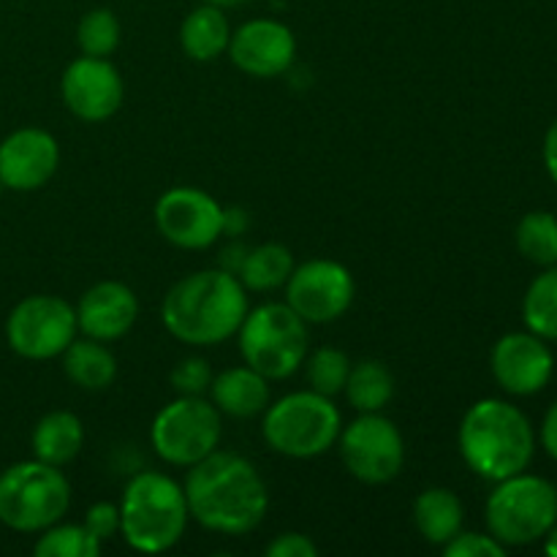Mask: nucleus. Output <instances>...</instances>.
<instances>
[{"mask_svg": "<svg viewBox=\"0 0 557 557\" xmlns=\"http://www.w3.org/2000/svg\"><path fill=\"white\" fill-rule=\"evenodd\" d=\"M190 520L223 536H245L264 522L270 493L248 457L215 449L183 482Z\"/></svg>", "mask_w": 557, "mask_h": 557, "instance_id": "1", "label": "nucleus"}, {"mask_svg": "<svg viewBox=\"0 0 557 557\" xmlns=\"http://www.w3.org/2000/svg\"><path fill=\"white\" fill-rule=\"evenodd\" d=\"M248 310V288L221 267L180 277L163 297L161 321L185 346H221L237 335Z\"/></svg>", "mask_w": 557, "mask_h": 557, "instance_id": "2", "label": "nucleus"}, {"mask_svg": "<svg viewBox=\"0 0 557 557\" xmlns=\"http://www.w3.org/2000/svg\"><path fill=\"white\" fill-rule=\"evenodd\" d=\"M457 446L476 476L504 482L531 466L536 435L531 419L520 408L498 397H484L462 417Z\"/></svg>", "mask_w": 557, "mask_h": 557, "instance_id": "3", "label": "nucleus"}, {"mask_svg": "<svg viewBox=\"0 0 557 557\" xmlns=\"http://www.w3.org/2000/svg\"><path fill=\"white\" fill-rule=\"evenodd\" d=\"M120 533L136 553L158 555L185 536L190 511L183 484L161 471H141L120 498Z\"/></svg>", "mask_w": 557, "mask_h": 557, "instance_id": "4", "label": "nucleus"}, {"mask_svg": "<svg viewBox=\"0 0 557 557\" xmlns=\"http://www.w3.org/2000/svg\"><path fill=\"white\" fill-rule=\"evenodd\" d=\"M343 417L332 397L313 389L292 392L270 403L261 422V435L272 451L292 460H313L337 444Z\"/></svg>", "mask_w": 557, "mask_h": 557, "instance_id": "5", "label": "nucleus"}, {"mask_svg": "<svg viewBox=\"0 0 557 557\" xmlns=\"http://www.w3.org/2000/svg\"><path fill=\"white\" fill-rule=\"evenodd\" d=\"M71 506V484L58 466L22 460L0 473V522L16 533H41Z\"/></svg>", "mask_w": 557, "mask_h": 557, "instance_id": "6", "label": "nucleus"}, {"mask_svg": "<svg viewBox=\"0 0 557 557\" xmlns=\"http://www.w3.org/2000/svg\"><path fill=\"white\" fill-rule=\"evenodd\" d=\"M484 520L490 536L506 549L542 542L557 522L555 484L525 471L495 482L484 506Z\"/></svg>", "mask_w": 557, "mask_h": 557, "instance_id": "7", "label": "nucleus"}, {"mask_svg": "<svg viewBox=\"0 0 557 557\" xmlns=\"http://www.w3.org/2000/svg\"><path fill=\"white\" fill-rule=\"evenodd\" d=\"M237 335L245 364L267 381L292 379L308 357V324L286 302L248 310Z\"/></svg>", "mask_w": 557, "mask_h": 557, "instance_id": "8", "label": "nucleus"}, {"mask_svg": "<svg viewBox=\"0 0 557 557\" xmlns=\"http://www.w3.org/2000/svg\"><path fill=\"white\" fill-rule=\"evenodd\" d=\"M221 433V411L212 406V400L180 395L156 413L150 441L163 462L190 468L218 449Z\"/></svg>", "mask_w": 557, "mask_h": 557, "instance_id": "9", "label": "nucleus"}, {"mask_svg": "<svg viewBox=\"0 0 557 557\" xmlns=\"http://www.w3.org/2000/svg\"><path fill=\"white\" fill-rule=\"evenodd\" d=\"M76 335H79V326H76L74 305L54 294L25 297L14 305L5 319L9 348L16 357L30 359V362L58 359Z\"/></svg>", "mask_w": 557, "mask_h": 557, "instance_id": "10", "label": "nucleus"}, {"mask_svg": "<svg viewBox=\"0 0 557 557\" xmlns=\"http://www.w3.org/2000/svg\"><path fill=\"white\" fill-rule=\"evenodd\" d=\"M341 460L346 471L362 484H389L406 466V441L397 424L384 413H359L341 430Z\"/></svg>", "mask_w": 557, "mask_h": 557, "instance_id": "11", "label": "nucleus"}, {"mask_svg": "<svg viewBox=\"0 0 557 557\" xmlns=\"http://www.w3.org/2000/svg\"><path fill=\"white\" fill-rule=\"evenodd\" d=\"M357 294L348 267L332 259H310L294 267L286 281V305L305 324H332L348 313Z\"/></svg>", "mask_w": 557, "mask_h": 557, "instance_id": "12", "label": "nucleus"}, {"mask_svg": "<svg viewBox=\"0 0 557 557\" xmlns=\"http://www.w3.org/2000/svg\"><path fill=\"white\" fill-rule=\"evenodd\" d=\"M156 226L177 248L205 250L223 234V207L207 190L180 185L156 201Z\"/></svg>", "mask_w": 557, "mask_h": 557, "instance_id": "13", "label": "nucleus"}, {"mask_svg": "<svg viewBox=\"0 0 557 557\" xmlns=\"http://www.w3.org/2000/svg\"><path fill=\"white\" fill-rule=\"evenodd\" d=\"M60 96L69 112L82 123H103L123 107L125 82L107 58L82 54L65 65Z\"/></svg>", "mask_w": 557, "mask_h": 557, "instance_id": "14", "label": "nucleus"}, {"mask_svg": "<svg viewBox=\"0 0 557 557\" xmlns=\"http://www.w3.org/2000/svg\"><path fill=\"white\" fill-rule=\"evenodd\" d=\"M490 368L500 389L515 397H528L549 384L555 357L544 337L533 332H509L493 346Z\"/></svg>", "mask_w": 557, "mask_h": 557, "instance_id": "15", "label": "nucleus"}, {"mask_svg": "<svg viewBox=\"0 0 557 557\" xmlns=\"http://www.w3.org/2000/svg\"><path fill=\"white\" fill-rule=\"evenodd\" d=\"M226 52L243 74L272 79L292 69L297 58V38L292 27L277 20H250L232 30Z\"/></svg>", "mask_w": 557, "mask_h": 557, "instance_id": "16", "label": "nucleus"}, {"mask_svg": "<svg viewBox=\"0 0 557 557\" xmlns=\"http://www.w3.org/2000/svg\"><path fill=\"white\" fill-rule=\"evenodd\" d=\"M60 166V145L49 131L20 128L0 141V185L16 194L44 188Z\"/></svg>", "mask_w": 557, "mask_h": 557, "instance_id": "17", "label": "nucleus"}, {"mask_svg": "<svg viewBox=\"0 0 557 557\" xmlns=\"http://www.w3.org/2000/svg\"><path fill=\"white\" fill-rule=\"evenodd\" d=\"M76 326L85 337L114 343L131 332L139 319V299L125 283L101 281L76 302Z\"/></svg>", "mask_w": 557, "mask_h": 557, "instance_id": "18", "label": "nucleus"}, {"mask_svg": "<svg viewBox=\"0 0 557 557\" xmlns=\"http://www.w3.org/2000/svg\"><path fill=\"white\" fill-rule=\"evenodd\" d=\"M210 395L212 406L234 419L261 417L272 403L270 381L261 373H256L253 368H248V364L228 368L223 373L212 375Z\"/></svg>", "mask_w": 557, "mask_h": 557, "instance_id": "19", "label": "nucleus"}, {"mask_svg": "<svg viewBox=\"0 0 557 557\" xmlns=\"http://www.w3.org/2000/svg\"><path fill=\"white\" fill-rule=\"evenodd\" d=\"M82 444H85V428H82V419L71 411L44 413L30 435L33 457L58 468L76 460Z\"/></svg>", "mask_w": 557, "mask_h": 557, "instance_id": "20", "label": "nucleus"}, {"mask_svg": "<svg viewBox=\"0 0 557 557\" xmlns=\"http://www.w3.org/2000/svg\"><path fill=\"white\" fill-rule=\"evenodd\" d=\"M232 41V25L226 11L212 3H201L180 25V47L196 63L221 58Z\"/></svg>", "mask_w": 557, "mask_h": 557, "instance_id": "21", "label": "nucleus"}, {"mask_svg": "<svg viewBox=\"0 0 557 557\" xmlns=\"http://www.w3.org/2000/svg\"><path fill=\"white\" fill-rule=\"evenodd\" d=\"M60 357L71 384L85 392H103L117 379V359L101 341L76 335Z\"/></svg>", "mask_w": 557, "mask_h": 557, "instance_id": "22", "label": "nucleus"}, {"mask_svg": "<svg viewBox=\"0 0 557 557\" xmlns=\"http://www.w3.org/2000/svg\"><path fill=\"white\" fill-rule=\"evenodd\" d=\"M413 522H417V531L424 542L444 547L462 531L466 509L451 490L430 487L413 500Z\"/></svg>", "mask_w": 557, "mask_h": 557, "instance_id": "23", "label": "nucleus"}, {"mask_svg": "<svg viewBox=\"0 0 557 557\" xmlns=\"http://www.w3.org/2000/svg\"><path fill=\"white\" fill-rule=\"evenodd\" d=\"M294 267H297V261H294L292 250L286 245L264 243L245 250V259L239 264L237 277L243 281V286L248 292H275V288L286 286Z\"/></svg>", "mask_w": 557, "mask_h": 557, "instance_id": "24", "label": "nucleus"}, {"mask_svg": "<svg viewBox=\"0 0 557 557\" xmlns=\"http://www.w3.org/2000/svg\"><path fill=\"white\" fill-rule=\"evenodd\" d=\"M343 392H346L354 411L379 413L395 397V375L379 359H362V362L351 364V373H348Z\"/></svg>", "mask_w": 557, "mask_h": 557, "instance_id": "25", "label": "nucleus"}, {"mask_svg": "<svg viewBox=\"0 0 557 557\" xmlns=\"http://www.w3.org/2000/svg\"><path fill=\"white\" fill-rule=\"evenodd\" d=\"M522 321L533 335L557 341V264L547 267L528 286L525 299H522Z\"/></svg>", "mask_w": 557, "mask_h": 557, "instance_id": "26", "label": "nucleus"}, {"mask_svg": "<svg viewBox=\"0 0 557 557\" xmlns=\"http://www.w3.org/2000/svg\"><path fill=\"white\" fill-rule=\"evenodd\" d=\"M517 250L539 267L557 264V218L553 212L533 210L522 215L515 232Z\"/></svg>", "mask_w": 557, "mask_h": 557, "instance_id": "27", "label": "nucleus"}, {"mask_svg": "<svg viewBox=\"0 0 557 557\" xmlns=\"http://www.w3.org/2000/svg\"><path fill=\"white\" fill-rule=\"evenodd\" d=\"M103 544L92 539L85 525H69V522H54L47 531H41L33 553L36 557H96Z\"/></svg>", "mask_w": 557, "mask_h": 557, "instance_id": "28", "label": "nucleus"}, {"mask_svg": "<svg viewBox=\"0 0 557 557\" xmlns=\"http://www.w3.org/2000/svg\"><path fill=\"white\" fill-rule=\"evenodd\" d=\"M120 36L123 27L112 9H90L76 25V44L90 58H109L120 47Z\"/></svg>", "mask_w": 557, "mask_h": 557, "instance_id": "29", "label": "nucleus"}, {"mask_svg": "<svg viewBox=\"0 0 557 557\" xmlns=\"http://www.w3.org/2000/svg\"><path fill=\"white\" fill-rule=\"evenodd\" d=\"M305 373H308L310 389L319 392L324 397H337L346 389L348 373H351V362L341 348H319L310 357H305Z\"/></svg>", "mask_w": 557, "mask_h": 557, "instance_id": "30", "label": "nucleus"}, {"mask_svg": "<svg viewBox=\"0 0 557 557\" xmlns=\"http://www.w3.org/2000/svg\"><path fill=\"white\" fill-rule=\"evenodd\" d=\"M169 384L177 395H194L201 397L210 392L212 384V368L205 357H185L169 373Z\"/></svg>", "mask_w": 557, "mask_h": 557, "instance_id": "31", "label": "nucleus"}, {"mask_svg": "<svg viewBox=\"0 0 557 557\" xmlns=\"http://www.w3.org/2000/svg\"><path fill=\"white\" fill-rule=\"evenodd\" d=\"M446 557H504L506 547L495 542L490 533L460 531L451 542L444 544Z\"/></svg>", "mask_w": 557, "mask_h": 557, "instance_id": "32", "label": "nucleus"}, {"mask_svg": "<svg viewBox=\"0 0 557 557\" xmlns=\"http://www.w3.org/2000/svg\"><path fill=\"white\" fill-rule=\"evenodd\" d=\"M82 525H85L87 531L92 533V539H98L101 544L109 542L114 533H120V506L109 504V500H98V504H92L90 509H87Z\"/></svg>", "mask_w": 557, "mask_h": 557, "instance_id": "33", "label": "nucleus"}, {"mask_svg": "<svg viewBox=\"0 0 557 557\" xmlns=\"http://www.w3.org/2000/svg\"><path fill=\"white\" fill-rule=\"evenodd\" d=\"M319 547L305 533H281L267 544V557H315Z\"/></svg>", "mask_w": 557, "mask_h": 557, "instance_id": "34", "label": "nucleus"}, {"mask_svg": "<svg viewBox=\"0 0 557 557\" xmlns=\"http://www.w3.org/2000/svg\"><path fill=\"white\" fill-rule=\"evenodd\" d=\"M542 446L553 460H557V400L549 406L547 417L542 424Z\"/></svg>", "mask_w": 557, "mask_h": 557, "instance_id": "35", "label": "nucleus"}, {"mask_svg": "<svg viewBox=\"0 0 557 557\" xmlns=\"http://www.w3.org/2000/svg\"><path fill=\"white\" fill-rule=\"evenodd\" d=\"M544 166H547L549 177H553L557 185V120L549 125L547 136H544Z\"/></svg>", "mask_w": 557, "mask_h": 557, "instance_id": "36", "label": "nucleus"}, {"mask_svg": "<svg viewBox=\"0 0 557 557\" xmlns=\"http://www.w3.org/2000/svg\"><path fill=\"white\" fill-rule=\"evenodd\" d=\"M248 226L245 210H223V234H243Z\"/></svg>", "mask_w": 557, "mask_h": 557, "instance_id": "37", "label": "nucleus"}, {"mask_svg": "<svg viewBox=\"0 0 557 557\" xmlns=\"http://www.w3.org/2000/svg\"><path fill=\"white\" fill-rule=\"evenodd\" d=\"M544 539H547V542H544V553L557 557V522L553 528H549V533Z\"/></svg>", "mask_w": 557, "mask_h": 557, "instance_id": "38", "label": "nucleus"}, {"mask_svg": "<svg viewBox=\"0 0 557 557\" xmlns=\"http://www.w3.org/2000/svg\"><path fill=\"white\" fill-rule=\"evenodd\" d=\"M205 3H212V5H218V9H226V5H237L239 0H205Z\"/></svg>", "mask_w": 557, "mask_h": 557, "instance_id": "39", "label": "nucleus"}]
</instances>
